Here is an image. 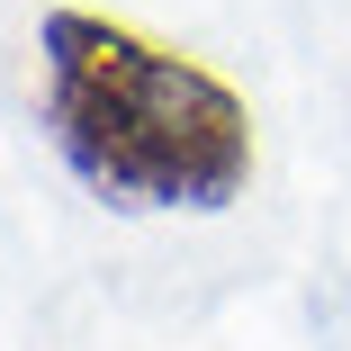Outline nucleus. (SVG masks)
I'll list each match as a JSON object with an SVG mask.
<instances>
[{
    "label": "nucleus",
    "mask_w": 351,
    "mask_h": 351,
    "mask_svg": "<svg viewBox=\"0 0 351 351\" xmlns=\"http://www.w3.org/2000/svg\"><path fill=\"white\" fill-rule=\"evenodd\" d=\"M36 108L63 171L117 217H217L261 162L252 108L226 73L99 10L36 19Z\"/></svg>",
    "instance_id": "f257e3e1"
}]
</instances>
